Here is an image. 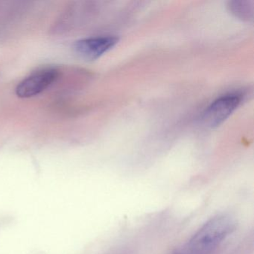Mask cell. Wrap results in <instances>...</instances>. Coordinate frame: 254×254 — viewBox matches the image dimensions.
I'll return each instance as SVG.
<instances>
[{"label":"cell","instance_id":"6da1fadb","mask_svg":"<svg viewBox=\"0 0 254 254\" xmlns=\"http://www.w3.org/2000/svg\"><path fill=\"white\" fill-rule=\"evenodd\" d=\"M236 227V220L231 215H215L202 224L173 254H215Z\"/></svg>","mask_w":254,"mask_h":254},{"label":"cell","instance_id":"7a4b0ae2","mask_svg":"<svg viewBox=\"0 0 254 254\" xmlns=\"http://www.w3.org/2000/svg\"><path fill=\"white\" fill-rule=\"evenodd\" d=\"M242 100V94L238 93H227L218 98L203 111L202 124L209 128L218 127L237 109Z\"/></svg>","mask_w":254,"mask_h":254},{"label":"cell","instance_id":"3957f363","mask_svg":"<svg viewBox=\"0 0 254 254\" xmlns=\"http://www.w3.org/2000/svg\"><path fill=\"white\" fill-rule=\"evenodd\" d=\"M59 71L54 68H46L33 72L23 80L16 88V94L22 99L38 96L56 81Z\"/></svg>","mask_w":254,"mask_h":254},{"label":"cell","instance_id":"277c9868","mask_svg":"<svg viewBox=\"0 0 254 254\" xmlns=\"http://www.w3.org/2000/svg\"><path fill=\"white\" fill-rule=\"evenodd\" d=\"M114 36H101L79 40L74 44L75 53L81 59L94 61L108 53L118 43Z\"/></svg>","mask_w":254,"mask_h":254},{"label":"cell","instance_id":"5b68a950","mask_svg":"<svg viewBox=\"0 0 254 254\" xmlns=\"http://www.w3.org/2000/svg\"><path fill=\"white\" fill-rule=\"evenodd\" d=\"M253 4L252 1H233L229 2L228 8L235 17L250 22L254 20Z\"/></svg>","mask_w":254,"mask_h":254}]
</instances>
